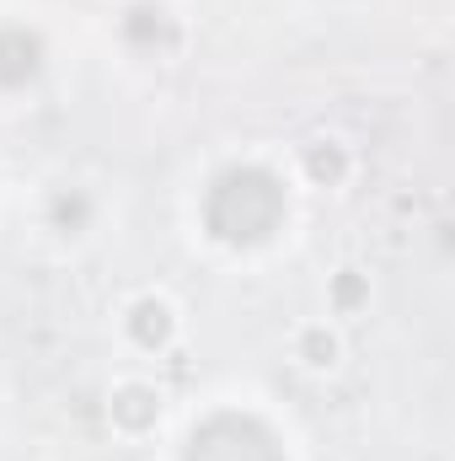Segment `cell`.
I'll return each mask as SVG.
<instances>
[{"label": "cell", "instance_id": "52a82bcc", "mask_svg": "<svg viewBox=\"0 0 455 461\" xmlns=\"http://www.w3.org/2000/svg\"><path fill=\"white\" fill-rule=\"evenodd\" d=\"M92 215H97V204H92L86 188H54V199H49V226L59 230V236H81V230L92 226Z\"/></svg>", "mask_w": 455, "mask_h": 461}, {"label": "cell", "instance_id": "7a4b0ae2", "mask_svg": "<svg viewBox=\"0 0 455 461\" xmlns=\"http://www.w3.org/2000/svg\"><path fill=\"white\" fill-rule=\"evenodd\" d=\"M183 461H290L279 435L257 419V413H241V408H220L210 419L193 424Z\"/></svg>", "mask_w": 455, "mask_h": 461}, {"label": "cell", "instance_id": "30bf717a", "mask_svg": "<svg viewBox=\"0 0 455 461\" xmlns=\"http://www.w3.org/2000/svg\"><path fill=\"white\" fill-rule=\"evenodd\" d=\"M300 359H306V365H317V370H327V365L338 359V339H333L327 328H311V333L300 339Z\"/></svg>", "mask_w": 455, "mask_h": 461}, {"label": "cell", "instance_id": "ba28073f", "mask_svg": "<svg viewBox=\"0 0 455 461\" xmlns=\"http://www.w3.org/2000/svg\"><path fill=\"white\" fill-rule=\"evenodd\" d=\"M306 172H311V183L338 188L343 177H348V156H343L338 140H317V145H306Z\"/></svg>", "mask_w": 455, "mask_h": 461}, {"label": "cell", "instance_id": "5b68a950", "mask_svg": "<svg viewBox=\"0 0 455 461\" xmlns=\"http://www.w3.org/2000/svg\"><path fill=\"white\" fill-rule=\"evenodd\" d=\"M129 339L139 348H166L172 344V306L161 295H145L129 306Z\"/></svg>", "mask_w": 455, "mask_h": 461}, {"label": "cell", "instance_id": "9c48e42d", "mask_svg": "<svg viewBox=\"0 0 455 461\" xmlns=\"http://www.w3.org/2000/svg\"><path fill=\"white\" fill-rule=\"evenodd\" d=\"M364 301H370V285H364V274H359V268H343L338 279H333V306L348 317V312H359Z\"/></svg>", "mask_w": 455, "mask_h": 461}, {"label": "cell", "instance_id": "3957f363", "mask_svg": "<svg viewBox=\"0 0 455 461\" xmlns=\"http://www.w3.org/2000/svg\"><path fill=\"white\" fill-rule=\"evenodd\" d=\"M118 38H123L134 54L161 59V54H172V49H177L183 27H177L172 5H161V0H134V5H123V16H118Z\"/></svg>", "mask_w": 455, "mask_h": 461}, {"label": "cell", "instance_id": "8992f818", "mask_svg": "<svg viewBox=\"0 0 455 461\" xmlns=\"http://www.w3.org/2000/svg\"><path fill=\"white\" fill-rule=\"evenodd\" d=\"M161 419V397H156V386H145V381H129V386H118L113 392V424L123 429H150Z\"/></svg>", "mask_w": 455, "mask_h": 461}, {"label": "cell", "instance_id": "6da1fadb", "mask_svg": "<svg viewBox=\"0 0 455 461\" xmlns=\"http://www.w3.org/2000/svg\"><path fill=\"white\" fill-rule=\"evenodd\" d=\"M199 221L220 247H263L290 221V188L263 161H230L210 177Z\"/></svg>", "mask_w": 455, "mask_h": 461}, {"label": "cell", "instance_id": "277c9868", "mask_svg": "<svg viewBox=\"0 0 455 461\" xmlns=\"http://www.w3.org/2000/svg\"><path fill=\"white\" fill-rule=\"evenodd\" d=\"M43 65H49V49H43V38L32 27H16V22L0 27V92L32 86L43 76Z\"/></svg>", "mask_w": 455, "mask_h": 461}]
</instances>
